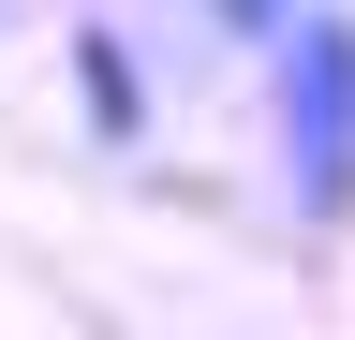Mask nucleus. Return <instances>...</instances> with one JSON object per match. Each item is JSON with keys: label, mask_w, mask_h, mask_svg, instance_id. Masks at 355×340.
Instances as JSON below:
<instances>
[{"label": "nucleus", "mask_w": 355, "mask_h": 340, "mask_svg": "<svg viewBox=\"0 0 355 340\" xmlns=\"http://www.w3.org/2000/svg\"><path fill=\"white\" fill-rule=\"evenodd\" d=\"M266 89H282V178H296V207H355V15L296 0Z\"/></svg>", "instance_id": "nucleus-1"}, {"label": "nucleus", "mask_w": 355, "mask_h": 340, "mask_svg": "<svg viewBox=\"0 0 355 340\" xmlns=\"http://www.w3.org/2000/svg\"><path fill=\"white\" fill-rule=\"evenodd\" d=\"M74 89H89V134H119V148H133V118H148V89H133L119 30H74Z\"/></svg>", "instance_id": "nucleus-2"}, {"label": "nucleus", "mask_w": 355, "mask_h": 340, "mask_svg": "<svg viewBox=\"0 0 355 340\" xmlns=\"http://www.w3.org/2000/svg\"><path fill=\"white\" fill-rule=\"evenodd\" d=\"M193 15L222 30V45H282V30H296V0H193Z\"/></svg>", "instance_id": "nucleus-3"}]
</instances>
